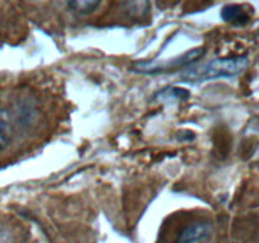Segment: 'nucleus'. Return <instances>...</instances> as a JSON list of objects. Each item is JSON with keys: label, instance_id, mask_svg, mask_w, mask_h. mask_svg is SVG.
<instances>
[{"label": "nucleus", "instance_id": "1", "mask_svg": "<svg viewBox=\"0 0 259 243\" xmlns=\"http://www.w3.org/2000/svg\"><path fill=\"white\" fill-rule=\"evenodd\" d=\"M248 63L249 61L247 56L217 58L200 67L190 68L181 77L187 83H201L219 77H233L242 73L248 67Z\"/></svg>", "mask_w": 259, "mask_h": 243}, {"label": "nucleus", "instance_id": "2", "mask_svg": "<svg viewBox=\"0 0 259 243\" xmlns=\"http://www.w3.org/2000/svg\"><path fill=\"white\" fill-rule=\"evenodd\" d=\"M205 55L204 48H194L191 51H187L186 53L177 57L175 60H171L169 62L159 63V65H154L153 62H141L137 63V70L138 72L142 73H157V72H164V71H171L175 68H181L190 66L191 63H195L196 61L201 60L202 56Z\"/></svg>", "mask_w": 259, "mask_h": 243}, {"label": "nucleus", "instance_id": "3", "mask_svg": "<svg viewBox=\"0 0 259 243\" xmlns=\"http://www.w3.org/2000/svg\"><path fill=\"white\" fill-rule=\"evenodd\" d=\"M212 227L207 222H195L181 230L177 243H197L211 234Z\"/></svg>", "mask_w": 259, "mask_h": 243}, {"label": "nucleus", "instance_id": "4", "mask_svg": "<svg viewBox=\"0 0 259 243\" xmlns=\"http://www.w3.org/2000/svg\"><path fill=\"white\" fill-rule=\"evenodd\" d=\"M222 18L232 24L244 25L250 20V13L245 9L244 5L228 4L223 8Z\"/></svg>", "mask_w": 259, "mask_h": 243}, {"label": "nucleus", "instance_id": "5", "mask_svg": "<svg viewBox=\"0 0 259 243\" xmlns=\"http://www.w3.org/2000/svg\"><path fill=\"white\" fill-rule=\"evenodd\" d=\"M13 138V123L9 113L0 108V151L10 143Z\"/></svg>", "mask_w": 259, "mask_h": 243}, {"label": "nucleus", "instance_id": "6", "mask_svg": "<svg viewBox=\"0 0 259 243\" xmlns=\"http://www.w3.org/2000/svg\"><path fill=\"white\" fill-rule=\"evenodd\" d=\"M67 7L77 14L85 15L90 14L96 8L100 7V2L98 0H75V2L67 3Z\"/></svg>", "mask_w": 259, "mask_h": 243}, {"label": "nucleus", "instance_id": "7", "mask_svg": "<svg viewBox=\"0 0 259 243\" xmlns=\"http://www.w3.org/2000/svg\"><path fill=\"white\" fill-rule=\"evenodd\" d=\"M258 34H259V30H258Z\"/></svg>", "mask_w": 259, "mask_h": 243}]
</instances>
